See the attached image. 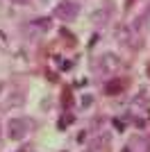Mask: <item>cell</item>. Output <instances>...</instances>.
Segmentation results:
<instances>
[{
  "label": "cell",
  "mask_w": 150,
  "mask_h": 152,
  "mask_svg": "<svg viewBox=\"0 0 150 152\" xmlns=\"http://www.w3.org/2000/svg\"><path fill=\"white\" fill-rule=\"evenodd\" d=\"M55 16L62 20H71L77 16V5L75 2H71V0H64V2H59V5L55 7Z\"/></svg>",
  "instance_id": "cell-1"
},
{
  "label": "cell",
  "mask_w": 150,
  "mask_h": 152,
  "mask_svg": "<svg viewBox=\"0 0 150 152\" xmlns=\"http://www.w3.org/2000/svg\"><path fill=\"white\" fill-rule=\"evenodd\" d=\"M27 127H30V123H27V121H18V118H14V121L9 123V134H12L14 139H21V136H25Z\"/></svg>",
  "instance_id": "cell-2"
}]
</instances>
